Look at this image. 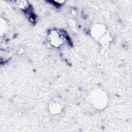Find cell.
Returning a JSON list of instances; mask_svg holds the SVG:
<instances>
[{
  "mask_svg": "<svg viewBox=\"0 0 132 132\" xmlns=\"http://www.w3.org/2000/svg\"><path fill=\"white\" fill-rule=\"evenodd\" d=\"M90 100L94 107L99 110L105 109L109 102L107 94L104 90L100 88L95 89L91 91Z\"/></svg>",
  "mask_w": 132,
  "mask_h": 132,
  "instance_id": "cell-1",
  "label": "cell"
},
{
  "mask_svg": "<svg viewBox=\"0 0 132 132\" xmlns=\"http://www.w3.org/2000/svg\"><path fill=\"white\" fill-rule=\"evenodd\" d=\"M48 40L50 44L55 47H60L63 43L62 35L56 30H52L50 32Z\"/></svg>",
  "mask_w": 132,
  "mask_h": 132,
  "instance_id": "cell-2",
  "label": "cell"
},
{
  "mask_svg": "<svg viewBox=\"0 0 132 132\" xmlns=\"http://www.w3.org/2000/svg\"><path fill=\"white\" fill-rule=\"evenodd\" d=\"M108 31L105 26L102 24L96 23L91 28L90 33L91 36L96 40H98Z\"/></svg>",
  "mask_w": 132,
  "mask_h": 132,
  "instance_id": "cell-3",
  "label": "cell"
},
{
  "mask_svg": "<svg viewBox=\"0 0 132 132\" xmlns=\"http://www.w3.org/2000/svg\"><path fill=\"white\" fill-rule=\"evenodd\" d=\"M48 110L52 114H58L62 111V106L59 102L57 101H53L49 104Z\"/></svg>",
  "mask_w": 132,
  "mask_h": 132,
  "instance_id": "cell-4",
  "label": "cell"
},
{
  "mask_svg": "<svg viewBox=\"0 0 132 132\" xmlns=\"http://www.w3.org/2000/svg\"><path fill=\"white\" fill-rule=\"evenodd\" d=\"M112 39L110 33L107 31L103 37H102L98 40V42L104 47H108L111 42Z\"/></svg>",
  "mask_w": 132,
  "mask_h": 132,
  "instance_id": "cell-5",
  "label": "cell"
},
{
  "mask_svg": "<svg viewBox=\"0 0 132 132\" xmlns=\"http://www.w3.org/2000/svg\"><path fill=\"white\" fill-rule=\"evenodd\" d=\"M0 28H1V35H2L3 34L6 33V32L8 30V29H7L8 28V26H7V22L5 20H4V21L2 20V19H1V21Z\"/></svg>",
  "mask_w": 132,
  "mask_h": 132,
  "instance_id": "cell-6",
  "label": "cell"
},
{
  "mask_svg": "<svg viewBox=\"0 0 132 132\" xmlns=\"http://www.w3.org/2000/svg\"><path fill=\"white\" fill-rule=\"evenodd\" d=\"M16 3L18 5V7L23 10H26L27 9L28 7V4L27 2L24 1H17Z\"/></svg>",
  "mask_w": 132,
  "mask_h": 132,
  "instance_id": "cell-7",
  "label": "cell"
}]
</instances>
